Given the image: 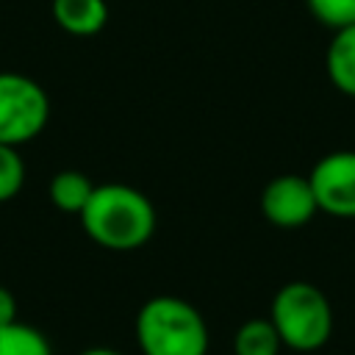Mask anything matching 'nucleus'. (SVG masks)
Returning a JSON list of instances; mask_svg holds the SVG:
<instances>
[{
	"instance_id": "nucleus-13",
	"label": "nucleus",
	"mask_w": 355,
	"mask_h": 355,
	"mask_svg": "<svg viewBox=\"0 0 355 355\" xmlns=\"http://www.w3.org/2000/svg\"><path fill=\"white\" fill-rule=\"evenodd\" d=\"M308 8L322 25L333 31L355 25V0H308Z\"/></svg>"
},
{
	"instance_id": "nucleus-4",
	"label": "nucleus",
	"mask_w": 355,
	"mask_h": 355,
	"mask_svg": "<svg viewBox=\"0 0 355 355\" xmlns=\"http://www.w3.org/2000/svg\"><path fill=\"white\" fill-rule=\"evenodd\" d=\"M50 119L47 92L28 75L0 72V144L19 147L36 139Z\"/></svg>"
},
{
	"instance_id": "nucleus-3",
	"label": "nucleus",
	"mask_w": 355,
	"mask_h": 355,
	"mask_svg": "<svg viewBox=\"0 0 355 355\" xmlns=\"http://www.w3.org/2000/svg\"><path fill=\"white\" fill-rule=\"evenodd\" d=\"M269 319L283 347L294 352H316L330 341L333 333V308L324 291L305 280H294L277 288Z\"/></svg>"
},
{
	"instance_id": "nucleus-6",
	"label": "nucleus",
	"mask_w": 355,
	"mask_h": 355,
	"mask_svg": "<svg viewBox=\"0 0 355 355\" xmlns=\"http://www.w3.org/2000/svg\"><path fill=\"white\" fill-rule=\"evenodd\" d=\"M316 211L311 180L302 175H277L261 194V214L275 227H302Z\"/></svg>"
},
{
	"instance_id": "nucleus-14",
	"label": "nucleus",
	"mask_w": 355,
	"mask_h": 355,
	"mask_svg": "<svg viewBox=\"0 0 355 355\" xmlns=\"http://www.w3.org/2000/svg\"><path fill=\"white\" fill-rule=\"evenodd\" d=\"M11 322H17V300L6 286H0V327Z\"/></svg>"
},
{
	"instance_id": "nucleus-2",
	"label": "nucleus",
	"mask_w": 355,
	"mask_h": 355,
	"mask_svg": "<svg viewBox=\"0 0 355 355\" xmlns=\"http://www.w3.org/2000/svg\"><path fill=\"white\" fill-rule=\"evenodd\" d=\"M136 341L141 355H205L208 324L183 297H150L136 313Z\"/></svg>"
},
{
	"instance_id": "nucleus-12",
	"label": "nucleus",
	"mask_w": 355,
	"mask_h": 355,
	"mask_svg": "<svg viewBox=\"0 0 355 355\" xmlns=\"http://www.w3.org/2000/svg\"><path fill=\"white\" fill-rule=\"evenodd\" d=\"M25 183V164L17 147L0 144V202H8L19 194Z\"/></svg>"
},
{
	"instance_id": "nucleus-8",
	"label": "nucleus",
	"mask_w": 355,
	"mask_h": 355,
	"mask_svg": "<svg viewBox=\"0 0 355 355\" xmlns=\"http://www.w3.org/2000/svg\"><path fill=\"white\" fill-rule=\"evenodd\" d=\"M327 75L341 94L355 97V25L338 28L327 47Z\"/></svg>"
},
{
	"instance_id": "nucleus-15",
	"label": "nucleus",
	"mask_w": 355,
	"mask_h": 355,
	"mask_svg": "<svg viewBox=\"0 0 355 355\" xmlns=\"http://www.w3.org/2000/svg\"><path fill=\"white\" fill-rule=\"evenodd\" d=\"M80 355H119L116 349H108V347H92V349H83Z\"/></svg>"
},
{
	"instance_id": "nucleus-11",
	"label": "nucleus",
	"mask_w": 355,
	"mask_h": 355,
	"mask_svg": "<svg viewBox=\"0 0 355 355\" xmlns=\"http://www.w3.org/2000/svg\"><path fill=\"white\" fill-rule=\"evenodd\" d=\"M0 355H53V347L42 330L17 319L0 327Z\"/></svg>"
},
{
	"instance_id": "nucleus-5",
	"label": "nucleus",
	"mask_w": 355,
	"mask_h": 355,
	"mask_svg": "<svg viewBox=\"0 0 355 355\" xmlns=\"http://www.w3.org/2000/svg\"><path fill=\"white\" fill-rule=\"evenodd\" d=\"M319 211L330 216H355V150H336L316 161L308 175Z\"/></svg>"
},
{
	"instance_id": "nucleus-1",
	"label": "nucleus",
	"mask_w": 355,
	"mask_h": 355,
	"mask_svg": "<svg viewBox=\"0 0 355 355\" xmlns=\"http://www.w3.org/2000/svg\"><path fill=\"white\" fill-rule=\"evenodd\" d=\"M78 219L94 244L114 252L139 250L155 233L153 202L139 189L125 183L94 186Z\"/></svg>"
},
{
	"instance_id": "nucleus-7",
	"label": "nucleus",
	"mask_w": 355,
	"mask_h": 355,
	"mask_svg": "<svg viewBox=\"0 0 355 355\" xmlns=\"http://www.w3.org/2000/svg\"><path fill=\"white\" fill-rule=\"evenodd\" d=\"M53 19L72 36H94L108 22L105 0H53Z\"/></svg>"
},
{
	"instance_id": "nucleus-10",
	"label": "nucleus",
	"mask_w": 355,
	"mask_h": 355,
	"mask_svg": "<svg viewBox=\"0 0 355 355\" xmlns=\"http://www.w3.org/2000/svg\"><path fill=\"white\" fill-rule=\"evenodd\" d=\"M283 341L272 319H247L233 336V355H277Z\"/></svg>"
},
{
	"instance_id": "nucleus-9",
	"label": "nucleus",
	"mask_w": 355,
	"mask_h": 355,
	"mask_svg": "<svg viewBox=\"0 0 355 355\" xmlns=\"http://www.w3.org/2000/svg\"><path fill=\"white\" fill-rule=\"evenodd\" d=\"M94 191V183L89 175L78 169H61L50 180V202L64 214H80Z\"/></svg>"
}]
</instances>
